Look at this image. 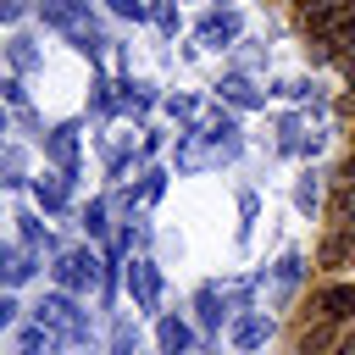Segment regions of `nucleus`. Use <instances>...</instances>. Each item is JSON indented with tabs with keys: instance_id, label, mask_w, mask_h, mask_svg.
Instances as JSON below:
<instances>
[{
	"instance_id": "1",
	"label": "nucleus",
	"mask_w": 355,
	"mask_h": 355,
	"mask_svg": "<svg viewBox=\"0 0 355 355\" xmlns=\"http://www.w3.org/2000/svg\"><path fill=\"white\" fill-rule=\"evenodd\" d=\"M311 311H316V322H333V327L349 322V316H355V283H327Z\"/></svg>"
},
{
	"instance_id": "2",
	"label": "nucleus",
	"mask_w": 355,
	"mask_h": 355,
	"mask_svg": "<svg viewBox=\"0 0 355 355\" xmlns=\"http://www.w3.org/2000/svg\"><path fill=\"white\" fill-rule=\"evenodd\" d=\"M333 355H355V338H338V349Z\"/></svg>"
}]
</instances>
